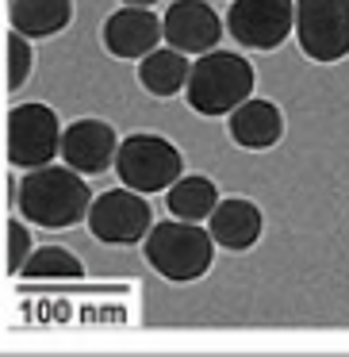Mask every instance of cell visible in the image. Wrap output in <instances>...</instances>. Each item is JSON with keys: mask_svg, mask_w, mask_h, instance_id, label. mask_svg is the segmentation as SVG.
<instances>
[{"mask_svg": "<svg viewBox=\"0 0 349 357\" xmlns=\"http://www.w3.org/2000/svg\"><path fill=\"white\" fill-rule=\"evenodd\" d=\"M16 208L47 231H65L88 219L93 192L85 185V173L73 165H39L27 169L24 181H16Z\"/></svg>", "mask_w": 349, "mask_h": 357, "instance_id": "obj_1", "label": "cell"}, {"mask_svg": "<svg viewBox=\"0 0 349 357\" xmlns=\"http://www.w3.org/2000/svg\"><path fill=\"white\" fill-rule=\"evenodd\" d=\"M123 4H134V8H150L154 0H123Z\"/></svg>", "mask_w": 349, "mask_h": 357, "instance_id": "obj_20", "label": "cell"}, {"mask_svg": "<svg viewBox=\"0 0 349 357\" xmlns=\"http://www.w3.org/2000/svg\"><path fill=\"white\" fill-rule=\"evenodd\" d=\"M188 73H192V66H188L185 54L173 50V47L169 50L157 47L154 54H146L139 62V81L150 96H177L180 89L188 85Z\"/></svg>", "mask_w": 349, "mask_h": 357, "instance_id": "obj_15", "label": "cell"}, {"mask_svg": "<svg viewBox=\"0 0 349 357\" xmlns=\"http://www.w3.org/2000/svg\"><path fill=\"white\" fill-rule=\"evenodd\" d=\"M31 254H35V242H31V234H27V227L20 223V219H12L8 223V273L20 277Z\"/></svg>", "mask_w": 349, "mask_h": 357, "instance_id": "obj_19", "label": "cell"}, {"mask_svg": "<svg viewBox=\"0 0 349 357\" xmlns=\"http://www.w3.org/2000/svg\"><path fill=\"white\" fill-rule=\"evenodd\" d=\"M165 204H169V211L177 219L200 223V219H211V211H215L219 188L211 185L208 177H200V173H188V177H180L173 188H165Z\"/></svg>", "mask_w": 349, "mask_h": 357, "instance_id": "obj_16", "label": "cell"}, {"mask_svg": "<svg viewBox=\"0 0 349 357\" xmlns=\"http://www.w3.org/2000/svg\"><path fill=\"white\" fill-rule=\"evenodd\" d=\"M226 131H231V139L238 142L242 150H269V146H277L280 135H284V116H280V108L272 100L249 96L246 104H238V108L231 112Z\"/></svg>", "mask_w": 349, "mask_h": 357, "instance_id": "obj_12", "label": "cell"}, {"mask_svg": "<svg viewBox=\"0 0 349 357\" xmlns=\"http://www.w3.org/2000/svg\"><path fill=\"white\" fill-rule=\"evenodd\" d=\"M73 20V0H12V31L27 39H47L65 31Z\"/></svg>", "mask_w": 349, "mask_h": 357, "instance_id": "obj_14", "label": "cell"}, {"mask_svg": "<svg viewBox=\"0 0 349 357\" xmlns=\"http://www.w3.org/2000/svg\"><path fill=\"white\" fill-rule=\"evenodd\" d=\"M116 173L134 192H162L185 177V158L162 135H127L116 154Z\"/></svg>", "mask_w": 349, "mask_h": 357, "instance_id": "obj_4", "label": "cell"}, {"mask_svg": "<svg viewBox=\"0 0 349 357\" xmlns=\"http://www.w3.org/2000/svg\"><path fill=\"white\" fill-rule=\"evenodd\" d=\"M31 70H35V54H31V47H27V35L12 31L8 35V85L24 89V81L31 77Z\"/></svg>", "mask_w": 349, "mask_h": 357, "instance_id": "obj_18", "label": "cell"}, {"mask_svg": "<svg viewBox=\"0 0 349 357\" xmlns=\"http://www.w3.org/2000/svg\"><path fill=\"white\" fill-rule=\"evenodd\" d=\"M62 123L47 104H16L8 112V162L16 169H39L62 154Z\"/></svg>", "mask_w": 349, "mask_h": 357, "instance_id": "obj_6", "label": "cell"}, {"mask_svg": "<svg viewBox=\"0 0 349 357\" xmlns=\"http://www.w3.org/2000/svg\"><path fill=\"white\" fill-rule=\"evenodd\" d=\"M162 39L165 24L150 8H134V4H123L104 24V50L111 58H123V62H142L146 54H154Z\"/></svg>", "mask_w": 349, "mask_h": 357, "instance_id": "obj_9", "label": "cell"}, {"mask_svg": "<svg viewBox=\"0 0 349 357\" xmlns=\"http://www.w3.org/2000/svg\"><path fill=\"white\" fill-rule=\"evenodd\" d=\"M295 39L311 62L349 54V0H295Z\"/></svg>", "mask_w": 349, "mask_h": 357, "instance_id": "obj_5", "label": "cell"}, {"mask_svg": "<svg viewBox=\"0 0 349 357\" xmlns=\"http://www.w3.org/2000/svg\"><path fill=\"white\" fill-rule=\"evenodd\" d=\"M254 66L242 54H231V50H208L200 54V62H192V73H188V104L200 116H231L238 104L249 100L254 93Z\"/></svg>", "mask_w": 349, "mask_h": 357, "instance_id": "obj_2", "label": "cell"}, {"mask_svg": "<svg viewBox=\"0 0 349 357\" xmlns=\"http://www.w3.org/2000/svg\"><path fill=\"white\" fill-rule=\"evenodd\" d=\"M162 24H165V43L180 54H208L223 39V24H219L215 8H208L203 0H173Z\"/></svg>", "mask_w": 349, "mask_h": 357, "instance_id": "obj_10", "label": "cell"}, {"mask_svg": "<svg viewBox=\"0 0 349 357\" xmlns=\"http://www.w3.org/2000/svg\"><path fill=\"white\" fill-rule=\"evenodd\" d=\"M119 154V139L104 119H77L62 135V158L77 173H104Z\"/></svg>", "mask_w": 349, "mask_h": 357, "instance_id": "obj_11", "label": "cell"}, {"mask_svg": "<svg viewBox=\"0 0 349 357\" xmlns=\"http://www.w3.org/2000/svg\"><path fill=\"white\" fill-rule=\"evenodd\" d=\"M208 231L223 250H249L261 238V208L254 200H242V196H226L211 211Z\"/></svg>", "mask_w": 349, "mask_h": 357, "instance_id": "obj_13", "label": "cell"}, {"mask_svg": "<svg viewBox=\"0 0 349 357\" xmlns=\"http://www.w3.org/2000/svg\"><path fill=\"white\" fill-rule=\"evenodd\" d=\"M150 204L146 192H134V188H111L100 192L88 208V231L93 238L108 242V246H131L142 242L150 234Z\"/></svg>", "mask_w": 349, "mask_h": 357, "instance_id": "obj_7", "label": "cell"}, {"mask_svg": "<svg viewBox=\"0 0 349 357\" xmlns=\"http://www.w3.org/2000/svg\"><path fill=\"white\" fill-rule=\"evenodd\" d=\"M226 31L249 50H277L295 31V0H234Z\"/></svg>", "mask_w": 349, "mask_h": 357, "instance_id": "obj_8", "label": "cell"}, {"mask_svg": "<svg viewBox=\"0 0 349 357\" xmlns=\"http://www.w3.org/2000/svg\"><path fill=\"white\" fill-rule=\"evenodd\" d=\"M20 277H31V280L35 277H39V280H58V277L77 280V277H85V265H81L70 250H62V246H42V250H35V254L27 257V265H24Z\"/></svg>", "mask_w": 349, "mask_h": 357, "instance_id": "obj_17", "label": "cell"}, {"mask_svg": "<svg viewBox=\"0 0 349 357\" xmlns=\"http://www.w3.org/2000/svg\"><path fill=\"white\" fill-rule=\"evenodd\" d=\"M211 257H215V238L200 223L165 219V223L150 227L146 234V261L165 280H177V284L200 280L211 269Z\"/></svg>", "mask_w": 349, "mask_h": 357, "instance_id": "obj_3", "label": "cell"}]
</instances>
